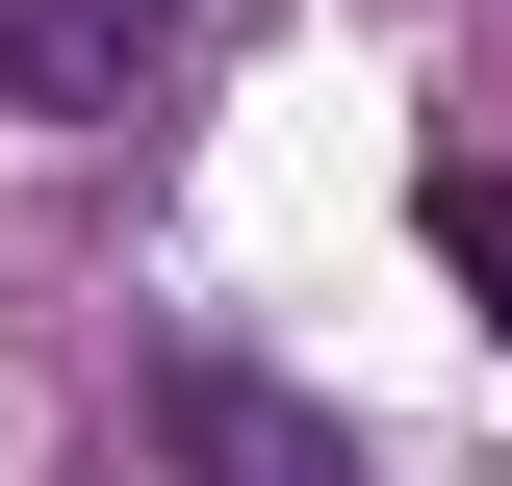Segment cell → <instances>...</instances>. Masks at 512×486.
<instances>
[{"label":"cell","mask_w":512,"mask_h":486,"mask_svg":"<svg viewBox=\"0 0 512 486\" xmlns=\"http://www.w3.org/2000/svg\"><path fill=\"white\" fill-rule=\"evenodd\" d=\"M154 461L180 486H359V435H333L308 384H256V359H180L154 384Z\"/></svg>","instance_id":"cell-2"},{"label":"cell","mask_w":512,"mask_h":486,"mask_svg":"<svg viewBox=\"0 0 512 486\" xmlns=\"http://www.w3.org/2000/svg\"><path fill=\"white\" fill-rule=\"evenodd\" d=\"M180 77V0H0V128H128Z\"/></svg>","instance_id":"cell-1"},{"label":"cell","mask_w":512,"mask_h":486,"mask_svg":"<svg viewBox=\"0 0 512 486\" xmlns=\"http://www.w3.org/2000/svg\"><path fill=\"white\" fill-rule=\"evenodd\" d=\"M410 205H436V256H461V307H487V333H512V154H436V180H410Z\"/></svg>","instance_id":"cell-3"}]
</instances>
